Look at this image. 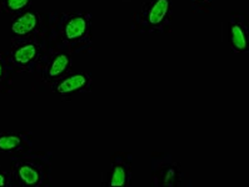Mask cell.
I'll list each match as a JSON object with an SVG mask.
<instances>
[{"instance_id":"obj_1","label":"cell","mask_w":249,"mask_h":187,"mask_svg":"<svg viewBox=\"0 0 249 187\" xmlns=\"http://www.w3.org/2000/svg\"><path fill=\"white\" fill-rule=\"evenodd\" d=\"M39 49L34 43H24L15 47L12 53V60L18 66H28L38 58Z\"/></svg>"},{"instance_id":"obj_2","label":"cell","mask_w":249,"mask_h":187,"mask_svg":"<svg viewBox=\"0 0 249 187\" xmlns=\"http://www.w3.org/2000/svg\"><path fill=\"white\" fill-rule=\"evenodd\" d=\"M38 23V15L36 13L27 12L13 21L12 31L18 36H27L36 29Z\"/></svg>"},{"instance_id":"obj_3","label":"cell","mask_w":249,"mask_h":187,"mask_svg":"<svg viewBox=\"0 0 249 187\" xmlns=\"http://www.w3.org/2000/svg\"><path fill=\"white\" fill-rule=\"evenodd\" d=\"M15 178L24 186H36L40 181V172L34 165L28 162H19L15 166Z\"/></svg>"},{"instance_id":"obj_4","label":"cell","mask_w":249,"mask_h":187,"mask_svg":"<svg viewBox=\"0 0 249 187\" xmlns=\"http://www.w3.org/2000/svg\"><path fill=\"white\" fill-rule=\"evenodd\" d=\"M25 139L19 134H0V152H15L23 149Z\"/></svg>"},{"instance_id":"obj_5","label":"cell","mask_w":249,"mask_h":187,"mask_svg":"<svg viewBox=\"0 0 249 187\" xmlns=\"http://www.w3.org/2000/svg\"><path fill=\"white\" fill-rule=\"evenodd\" d=\"M88 81V78L85 75H82V74H78V75H73L71 78L65 79L62 84L58 85V93L60 94H69L74 93V91L79 90L87 84Z\"/></svg>"},{"instance_id":"obj_6","label":"cell","mask_w":249,"mask_h":187,"mask_svg":"<svg viewBox=\"0 0 249 187\" xmlns=\"http://www.w3.org/2000/svg\"><path fill=\"white\" fill-rule=\"evenodd\" d=\"M85 30H87V20L83 16H74L68 21L65 27V35L69 40H74L83 36Z\"/></svg>"},{"instance_id":"obj_7","label":"cell","mask_w":249,"mask_h":187,"mask_svg":"<svg viewBox=\"0 0 249 187\" xmlns=\"http://www.w3.org/2000/svg\"><path fill=\"white\" fill-rule=\"evenodd\" d=\"M168 9H169V0H157L156 3L153 4L152 9L149 12V23L152 25H157L163 21V19L167 15Z\"/></svg>"},{"instance_id":"obj_8","label":"cell","mask_w":249,"mask_h":187,"mask_svg":"<svg viewBox=\"0 0 249 187\" xmlns=\"http://www.w3.org/2000/svg\"><path fill=\"white\" fill-rule=\"evenodd\" d=\"M68 65H69V58L65 54H60L50 64L49 69H48V75L50 78H56V76L64 73Z\"/></svg>"},{"instance_id":"obj_9","label":"cell","mask_w":249,"mask_h":187,"mask_svg":"<svg viewBox=\"0 0 249 187\" xmlns=\"http://www.w3.org/2000/svg\"><path fill=\"white\" fill-rule=\"evenodd\" d=\"M231 43L237 50L247 49V35L244 29L240 25H233L231 27Z\"/></svg>"},{"instance_id":"obj_10","label":"cell","mask_w":249,"mask_h":187,"mask_svg":"<svg viewBox=\"0 0 249 187\" xmlns=\"http://www.w3.org/2000/svg\"><path fill=\"white\" fill-rule=\"evenodd\" d=\"M126 181V173L124 167L117 166L114 169V172L111 176L110 186H124Z\"/></svg>"},{"instance_id":"obj_11","label":"cell","mask_w":249,"mask_h":187,"mask_svg":"<svg viewBox=\"0 0 249 187\" xmlns=\"http://www.w3.org/2000/svg\"><path fill=\"white\" fill-rule=\"evenodd\" d=\"M29 1L30 0H5V6L9 12L17 13L27 8Z\"/></svg>"},{"instance_id":"obj_12","label":"cell","mask_w":249,"mask_h":187,"mask_svg":"<svg viewBox=\"0 0 249 187\" xmlns=\"http://www.w3.org/2000/svg\"><path fill=\"white\" fill-rule=\"evenodd\" d=\"M174 180V170H169L167 173V176H165V185H172V182H173Z\"/></svg>"},{"instance_id":"obj_13","label":"cell","mask_w":249,"mask_h":187,"mask_svg":"<svg viewBox=\"0 0 249 187\" xmlns=\"http://www.w3.org/2000/svg\"><path fill=\"white\" fill-rule=\"evenodd\" d=\"M4 76H5V65H4V62L0 59V82L3 81Z\"/></svg>"},{"instance_id":"obj_14","label":"cell","mask_w":249,"mask_h":187,"mask_svg":"<svg viewBox=\"0 0 249 187\" xmlns=\"http://www.w3.org/2000/svg\"><path fill=\"white\" fill-rule=\"evenodd\" d=\"M8 186V177L4 172H0V187Z\"/></svg>"}]
</instances>
